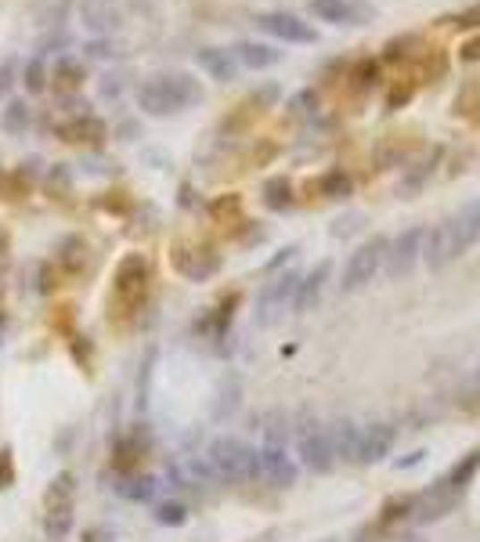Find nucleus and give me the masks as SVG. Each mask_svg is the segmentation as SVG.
<instances>
[{
    "instance_id": "14",
    "label": "nucleus",
    "mask_w": 480,
    "mask_h": 542,
    "mask_svg": "<svg viewBox=\"0 0 480 542\" xmlns=\"http://www.w3.org/2000/svg\"><path fill=\"white\" fill-rule=\"evenodd\" d=\"M80 22L98 37H113L120 30L123 15L116 8V0H80Z\"/></svg>"
},
{
    "instance_id": "19",
    "label": "nucleus",
    "mask_w": 480,
    "mask_h": 542,
    "mask_svg": "<svg viewBox=\"0 0 480 542\" xmlns=\"http://www.w3.org/2000/svg\"><path fill=\"white\" fill-rule=\"evenodd\" d=\"M196 62H199V69H206L214 80H221V83H228V80H235L239 76V58H235V51H224V47H203L199 55H196Z\"/></svg>"
},
{
    "instance_id": "1",
    "label": "nucleus",
    "mask_w": 480,
    "mask_h": 542,
    "mask_svg": "<svg viewBox=\"0 0 480 542\" xmlns=\"http://www.w3.org/2000/svg\"><path fill=\"white\" fill-rule=\"evenodd\" d=\"M196 102H203V87H199V80H191L184 72L152 76L138 87V106L148 116H170V113H181Z\"/></svg>"
},
{
    "instance_id": "4",
    "label": "nucleus",
    "mask_w": 480,
    "mask_h": 542,
    "mask_svg": "<svg viewBox=\"0 0 480 542\" xmlns=\"http://www.w3.org/2000/svg\"><path fill=\"white\" fill-rule=\"evenodd\" d=\"M297 290H300V275H293V271H285V275H278L274 283H267L264 290H260V297H257V326L260 329H271L282 315H285V308H290L293 301H297Z\"/></svg>"
},
{
    "instance_id": "40",
    "label": "nucleus",
    "mask_w": 480,
    "mask_h": 542,
    "mask_svg": "<svg viewBox=\"0 0 480 542\" xmlns=\"http://www.w3.org/2000/svg\"><path fill=\"white\" fill-rule=\"evenodd\" d=\"M361 228V214H347V217H336L333 221V239H347Z\"/></svg>"
},
{
    "instance_id": "51",
    "label": "nucleus",
    "mask_w": 480,
    "mask_h": 542,
    "mask_svg": "<svg viewBox=\"0 0 480 542\" xmlns=\"http://www.w3.org/2000/svg\"><path fill=\"white\" fill-rule=\"evenodd\" d=\"M83 542H109V535L102 528H90V531H83Z\"/></svg>"
},
{
    "instance_id": "50",
    "label": "nucleus",
    "mask_w": 480,
    "mask_h": 542,
    "mask_svg": "<svg viewBox=\"0 0 480 542\" xmlns=\"http://www.w3.org/2000/svg\"><path fill=\"white\" fill-rule=\"evenodd\" d=\"M354 542H379V528H372V524H368V528H361Z\"/></svg>"
},
{
    "instance_id": "28",
    "label": "nucleus",
    "mask_w": 480,
    "mask_h": 542,
    "mask_svg": "<svg viewBox=\"0 0 480 542\" xmlns=\"http://www.w3.org/2000/svg\"><path fill=\"white\" fill-rule=\"evenodd\" d=\"M80 83H83V65H80V62H72V58L55 62V87H62V90H76Z\"/></svg>"
},
{
    "instance_id": "23",
    "label": "nucleus",
    "mask_w": 480,
    "mask_h": 542,
    "mask_svg": "<svg viewBox=\"0 0 480 542\" xmlns=\"http://www.w3.org/2000/svg\"><path fill=\"white\" fill-rule=\"evenodd\" d=\"M455 228H459L462 246L469 250V246L480 239V203H466V207L455 214Z\"/></svg>"
},
{
    "instance_id": "21",
    "label": "nucleus",
    "mask_w": 480,
    "mask_h": 542,
    "mask_svg": "<svg viewBox=\"0 0 480 542\" xmlns=\"http://www.w3.org/2000/svg\"><path fill=\"white\" fill-rule=\"evenodd\" d=\"M239 405H242V384H239V377L221 380V387H217V402H214V419H217V423H224L228 416H235V412H239Z\"/></svg>"
},
{
    "instance_id": "8",
    "label": "nucleus",
    "mask_w": 480,
    "mask_h": 542,
    "mask_svg": "<svg viewBox=\"0 0 480 542\" xmlns=\"http://www.w3.org/2000/svg\"><path fill=\"white\" fill-rule=\"evenodd\" d=\"M459 499H462V492L444 478V481H434L419 499H416V506H412V521L416 524H434V521H441V517H448L455 506H459Z\"/></svg>"
},
{
    "instance_id": "45",
    "label": "nucleus",
    "mask_w": 480,
    "mask_h": 542,
    "mask_svg": "<svg viewBox=\"0 0 480 542\" xmlns=\"http://www.w3.org/2000/svg\"><path fill=\"white\" fill-rule=\"evenodd\" d=\"M224 214H239V196H228V199L214 203V217H224Z\"/></svg>"
},
{
    "instance_id": "6",
    "label": "nucleus",
    "mask_w": 480,
    "mask_h": 542,
    "mask_svg": "<svg viewBox=\"0 0 480 542\" xmlns=\"http://www.w3.org/2000/svg\"><path fill=\"white\" fill-rule=\"evenodd\" d=\"M462 253H466V246H462V239H459L455 217H448V221L426 228V239H423V264H426L430 271L448 267V264L459 260Z\"/></svg>"
},
{
    "instance_id": "27",
    "label": "nucleus",
    "mask_w": 480,
    "mask_h": 542,
    "mask_svg": "<svg viewBox=\"0 0 480 542\" xmlns=\"http://www.w3.org/2000/svg\"><path fill=\"white\" fill-rule=\"evenodd\" d=\"M285 437H290V416H285L282 409L267 412V416H264V441L282 448V445H285Z\"/></svg>"
},
{
    "instance_id": "29",
    "label": "nucleus",
    "mask_w": 480,
    "mask_h": 542,
    "mask_svg": "<svg viewBox=\"0 0 480 542\" xmlns=\"http://www.w3.org/2000/svg\"><path fill=\"white\" fill-rule=\"evenodd\" d=\"M72 528V506H51L47 510V521H44V531L51 538H65Z\"/></svg>"
},
{
    "instance_id": "54",
    "label": "nucleus",
    "mask_w": 480,
    "mask_h": 542,
    "mask_svg": "<svg viewBox=\"0 0 480 542\" xmlns=\"http://www.w3.org/2000/svg\"><path fill=\"white\" fill-rule=\"evenodd\" d=\"M473 384H476V387H480V366H476V369H473Z\"/></svg>"
},
{
    "instance_id": "30",
    "label": "nucleus",
    "mask_w": 480,
    "mask_h": 542,
    "mask_svg": "<svg viewBox=\"0 0 480 542\" xmlns=\"http://www.w3.org/2000/svg\"><path fill=\"white\" fill-rule=\"evenodd\" d=\"M22 83H26L29 95H40V90L47 87V69H44V58H40V55H33V58L22 65Z\"/></svg>"
},
{
    "instance_id": "41",
    "label": "nucleus",
    "mask_w": 480,
    "mask_h": 542,
    "mask_svg": "<svg viewBox=\"0 0 480 542\" xmlns=\"http://www.w3.org/2000/svg\"><path fill=\"white\" fill-rule=\"evenodd\" d=\"M15 485V463H12V452L0 448V492Z\"/></svg>"
},
{
    "instance_id": "7",
    "label": "nucleus",
    "mask_w": 480,
    "mask_h": 542,
    "mask_svg": "<svg viewBox=\"0 0 480 542\" xmlns=\"http://www.w3.org/2000/svg\"><path fill=\"white\" fill-rule=\"evenodd\" d=\"M297 456L307 470L315 474H325L336 467V456H333V441H329V427L322 423H304L300 434H297Z\"/></svg>"
},
{
    "instance_id": "20",
    "label": "nucleus",
    "mask_w": 480,
    "mask_h": 542,
    "mask_svg": "<svg viewBox=\"0 0 480 542\" xmlns=\"http://www.w3.org/2000/svg\"><path fill=\"white\" fill-rule=\"evenodd\" d=\"M235 58H239V65H246V69H271V65L282 58V51H274L271 44H253V40H246V44L235 47Z\"/></svg>"
},
{
    "instance_id": "49",
    "label": "nucleus",
    "mask_w": 480,
    "mask_h": 542,
    "mask_svg": "<svg viewBox=\"0 0 480 542\" xmlns=\"http://www.w3.org/2000/svg\"><path fill=\"white\" fill-rule=\"evenodd\" d=\"M423 456H426V452H412V456H408V460H398L394 467H398V470H408V467H416V463H423Z\"/></svg>"
},
{
    "instance_id": "5",
    "label": "nucleus",
    "mask_w": 480,
    "mask_h": 542,
    "mask_svg": "<svg viewBox=\"0 0 480 542\" xmlns=\"http://www.w3.org/2000/svg\"><path fill=\"white\" fill-rule=\"evenodd\" d=\"M145 290H148V264L141 253H127L116 267V279H113V297L120 308H138L145 301Z\"/></svg>"
},
{
    "instance_id": "2",
    "label": "nucleus",
    "mask_w": 480,
    "mask_h": 542,
    "mask_svg": "<svg viewBox=\"0 0 480 542\" xmlns=\"http://www.w3.org/2000/svg\"><path fill=\"white\" fill-rule=\"evenodd\" d=\"M206 463L214 470V478L239 485V481H257L260 478V456L257 448L242 445L239 437H214L206 448Z\"/></svg>"
},
{
    "instance_id": "32",
    "label": "nucleus",
    "mask_w": 480,
    "mask_h": 542,
    "mask_svg": "<svg viewBox=\"0 0 480 542\" xmlns=\"http://www.w3.org/2000/svg\"><path fill=\"white\" fill-rule=\"evenodd\" d=\"M47 192L51 196H69V189H72V174H69V166L65 163H55L51 170H47Z\"/></svg>"
},
{
    "instance_id": "3",
    "label": "nucleus",
    "mask_w": 480,
    "mask_h": 542,
    "mask_svg": "<svg viewBox=\"0 0 480 542\" xmlns=\"http://www.w3.org/2000/svg\"><path fill=\"white\" fill-rule=\"evenodd\" d=\"M387 239L383 235H375V239H368L365 246H358L354 253H350V260H347V267H343V279H340V290L343 293H358V290H365L379 271H383V264H387Z\"/></svg>"
},
{
    "instance_id": "10",
    "label": "nucleus",
    "mask_w": 480,
    "mask_h": 542,
    "mask_svg": "<svg viewBox=\"0 0 480 542\" xmlns=\"http://www.w3.org/2000/svg\"><path fill=\"white\" fill-rule=\"evenodd\" d=\"M423 239H426V228H405L391 246H387V275L391 279H401L408 271L423 260Z\"/></svg>"
},
{
    "instance_id": "25",
    "label": "nucleus",
    "mask_w": 480,
    "mask_h": 542,
    "mask_svg": "<svg viewBox=\"0 0 480 542\" xmlns=\"http://www.w3.org/2000/svg\"><path fill=\"white\" fill-rule=\"evenodd\" d=\"M318 189H322L325 199H347V196L354 192V181H350L343 170H329V174H322Z\"/></svg>"
},
{
    "instance_id": "13",
    "label": "nucleus",
    "mask_w": 480,
    "mask_h": 542,
    "mask_svg": "<svg viewBox=\"0 0 480 542\" xmlns=\"http://www.w3.org/2000/svg\"><path fill=\"white\" fill-rule=\"evenodd\" d=\"M398 441V430L391 423H368L361 430V445H358V463L372 467V463H383L391 456V448Z\"/></svg>"
},
{
    "instance_id": "42",
    "label": "nucleus",
    "mask_w": 480,
    "mask_h": 542,
    "mask_svg": "<svg viewBox=\"0 0 480 542\" xmlns=\"http://www.w3.org/2000/svg\"><path fill=\"white\" fill-rule=\"evenodd\" d=\"M83 55H87V58H116V44L105 40V37H102V40H90V44L83 47Z\"/></svg>"
},
{
    "instance_id": "37",
    "label": "nucleus",
    "mask_w": 480,
    "mask_h": 542,
    "mask_svg": "<svg viewBox=\"0 0 480 542\" xmlns=\"http://www.w3.org/2000/svg\"><path fill=\"white\" fill-rule=\"evenodd\" d=\"M408 47H419V37H398V40H391L387 51H383V58H387V62H405L412 55Z\"/></svg>"
},
{
    "instance_id": "31",
    "label": "nucleus",
    "mask_w": 480,
    "mask_h": 542,
    "mask_svg": "<svg viewBox=\"0 0 480 542\" xmlns=\"http://www.w3.org/2000/svg\"><path fill=\"white\" fill-rule=\"evenodd\" d=\"M476 467H480V452H469V456L462 460V463H455V470L448 474V481L459 488V492H466V485L473 481V474H476Z\"/></svg>"
},
{
    "instance_id": "34",
    "label": "nucleus",
    "mask_w": 480,
    "mask_h": 542,
    "mask_svg": "<svg viewBox=\"0 0 480 542\" xmlns=\"http://www.w3.org/2000/svg\"><path fill=\"white\" fill-rule=\"evenodd\" d=\"M156 521H159V524H170V528H181V524L188 521V510H184V503L170 499V503H159V506H156Z\"/></svg>"
},
{
    "instance_id": "43",
    "label": "nucleus",
    "mask_w": 480,
    "mask_h": 542,
    "mask_svg": "<svg viewBox=\"0 0 480 542\" xmlns=\"http://www.w3.org/2000/svg\"><path fill=\"white\" fill-rule=\"evenodd\" d=\"M451 22H455L459 30H476V26H480V4H473V8H466V12H462V15H455Z\"/></svg>"
},
{
    "instance_id": "16",
    "label": "nucleus",
    "mask_w": 480,
    "mask_h": 542,
    "mask_svg": "<svg viewBox=\"0 0 480 542\" xmlns=\"http://www.w3.org/2000/svg\"><path fill=\"white\" fill-rule=\"evenodd\" d=\"M329 271H333V264L329 260H318L307 275L300 279V290H297V301H293V311L297 315H307L318 301H322V290H325V283H329Z\"/></svg>"
},
{
    "instance_id": "47",
    "label": "nucleus",
    "mask_w": 480,
    "mask_h": 542,
    "mask_svg": "<svg viewBox=\"0 0 480 542\" xmlns=\"http://www.w3.org/2000/svg\"><path fill=\"white\" fill-rule=\"evenodd\" d=\"M120 90H123V76H105L102 95H105V98H120Z\"/></svg>"
},
{
    "instance_id": "18",
    "label": "nucleus",
    "mask_w": 480,
    "mask_h": 542,
    "mask_svg": "<svg viewBox=\"0 0 480 542\" xmlns=\"http://www.w3.org/2000/svg\"><path fill=\"white\" fill-rule=\"evenodd\" d=\"M329 441H333V456L340 463H358V445H361V427L354 419H336L329 423Z\"/></svg>"
},
{
    "instance_id": "53",
    "label": "nucleus",
    "mask_w": 480,
    "mask_h": 542,
    "mask_svg": "<svg viewBox=\"0 0 480 542\" xmlns=\"http://www.w3.org/2000/svg\"><path fill=\"white\" fill-rule=\"evenodd\" d=\"M0 253H8V232L0 228Z\"/></svg>"
},
{
    "instance_id": "55",
    "label": "nucleus",
    "mask_w": 480,
    "mask_h": 542,
    "mask_svg": "<svg viewBox=\"0 0 480 542\" xmlns=\"http://www.w3.org/2000/svg\"><path fill=\"white\" fill-rule=\"evenodd\" d=\"M322 542H343V538H322Z\"/></svg>"
},
{
    "instance_id": "36",
    "label": "nucleus",
    "mask_w": 480,
    "mask_h": 542,
    "mask_svg": "<svg viewBox=\"0 0 480 542\" xmlns=\"http://www.w3.org/2000/svg\"><path fill=\"white\" fill-rule=\"evenodd\" d=\"M315 109H318L315 90H300V95L290 98V116H315Z\"/></svg>"
},
{
    "instance_id": "48",
    "label": "nucleus",
    "mask_w": 480,
    "mask_h": 542,
    "mask_svg": "<svg viewBox=\"0 0 480 542\" xmlns=\"http://www.w3.org/2000/svg\"><path fill=\"white\" fill-rule=\"evenodd\" d=\"M293 257H297V246H285V250H282V253H278V257H274V260H271L267 267H271V271H278V267H282L285 260H293Z\"/></svg>"
},
{
    "instance_id": "33",
    "label": "nucleus",
    "mask_w": 480,
    "mask_h": 542,
    "mask_svg": "<svg viewBox=\"0 0 480 542\" xmlns=\"http://www.w3.org/2000/svg\"><path fill=\"white\" fill-rule=\"evenodd\" d=\"M69 499H72V474H58L47 488V510L51 506H69Z\"/></svg>"
},
{
    "instance_id": "38",
    "label": "nucleus",
    "mask_w": 480,
    "mask_h": 542,
    "mask_svg": "<svg viewBox=\"0 0 480 542\" xmlns=\"http://www.w3.org/2000/svg\"><path fill=\"white\" fill-rule=\"evenodd\" d=\"M83 257H87V246H83L80 239H69V242L62 246V264H65L69 271H80V267H83Z\"/></svg>"
},
{
    "instance_id": "17",
    "label": "nucleus",
    "mask_w": 480,
    "mask_h": 542,
    "mask_svg": "<svg viewBox=\"0 0 480 542\" xmlns=\"http://www.w3.org/2000/svg\"><path fill=\"white\" fill-rule=\"evenodd\" d=\"M105 134H109L105 123L98 116H90V113H83V116H76V120L58 127V138L69 141V145H102Z\"/></svg>"
},
{
    "instance_id": "22",
    "label": "nucleus",
    "mask_w": 480,
    "mask_h": 542,
    "mask_svg": "<svg viewBox=\"0 0 480 542\" xmlns=\"http://www.w3.org/2000/svg\"><path fill=\"white\" fill-rule=\"evenodd\" d=\"M264 207L274 214H285L293 207V181L290 177H271L264 185Z\"/></svg>"
},
{
    "instance_id": "9",
    "label": "nucleus",
    "mask_w": 480,
    "mask_h": 542,
    "mask_svg": "<svg viewBox=\"0 0 480 542\" xmlns=\"http://www.w3.org/2000/svg\"><path fill=\"white\" fill-rule=\"evenodd\" d=\"M173 267L191 283H206L221 271V253L214 246H177L173 250Z\"/></svg>"
},
{
    "instance_id": "26",
    "label": "nucleus",
    "mask_w": 480,
    "mask_h": 542,
    "mask_svg": "<svg viewBox=\"0 0 480 542\" xmlns=\"http://www.w3.org/2000/svg\"><path fill=\"white\" fill-rule=\"evenodd\" d=\"M29 123H33L29 106H26V102H8V109H4V131H8L12 138H22V134L29 131Z\"/></svg>"
},
{
    "instance_id": "39",
    "label": "nucleus",
    "mask_w": 480,
    "mask_h": 542,
    "mask_svg": "<svg viewBox=\"0 0 480 542\" xmlns=\"http://www.w3.org/2000/svg\"><path fill=\"white\" fill-rule=\"evenodd\" d=\"M15 72H19V58H4L0 62V98L15 87Z\"/></svg>"
},
{
    "instance_id": "35",
    "label": "nucleus",
    "mask_w": 480,
    "mask_h": 542,
    "mask_svg": "<svg viewBox=\"0 0 480 542\" xmlns=\"http://www.w3.org/2000/svg\"><path fill=\"white\" fill-rule=\"evenodd\" d=\"M350 80H354V87H358V90H368V87H375V80H379V65H375L372 58H361V62L354 65Z\"/></svg>"
},
{
    "instance_id": "24",
    "label": "nucleus",
    "mask_w": 480,
    "mask_h": 542,
    "mask_svg": "<svg viewBox=\"0 0 480 542\" xmlns=\"http://www.w3.org/2000/svg\"><path fill=\"white\" fill-rule=\"evenodd\" d=\"M156 492H159V481L152 474H138V478H127L120 485V495L131 503H148V499H156Z\"/></svg>"
},
{
    "instance_id": "12",
    "label": "nucleus",
    "mask_w": 480,
    "mask_h": 542,
    "mask_svg": "<svg viewBox=\"0 0 480 542\" xmlns=\"http://www.w3.org/2000/svg\"><path fill=\"white\" fill-rule=\"evenodd\" d=\"M260 481H267L271 488H293L297 485V463L285 456V448H278V445H264L260 452Z\"/></svg>"
},
{
    "instance_id": "46",
    "label": "nucleus",
    "mask_w": 480,
    "mask_h": 542,
    "mask_svg": "<svg viewBox=\"0 0 480 542\" xmlns=\"http://www.w3.org/2000/svg\"><path fill=\"white\" fill-rule=\"evenodd\" d=\"M408 98H412V87H394L391 98H387V109H398V106H405Z\"/></svg>"
},
{
    "instance_id": "56",
    "label": "nucleus",
    "mask_w": 480,
    "mask_h": 542,
    "mask_svg": "<svg viewBox=\"0 0 480 542\" xmlns=\"http://www.w3.org/2000/svg\"><path fill=\"white\" fill-rule=\"evenodd\" d=\"M0 189H4V174H0Z\"/></svg>"
},
{
    "instance_id": "15",
    "label": "nucleus",
    "mask_w": 480,
    "mask_h": 542,
    "mask_svg": "<svg viewBox=\"0 0 480 542\" xmlns=\"http://www.w3.org/2000/svg\"><path fill=\"white\" fill-rule=\"evenodd\" d=\"M311 12L333 26H365L368 22V8L354 4V0H311Z\"/></svg>"
},
{
    "instance_id": "11",
    "label": "nucleus",
    "mask_w": 480,
    "mask_h": 542,
    "mask_svg": "<svg viewBox=\"0 0 480 542\" xmlns=\"http://www.w3.org/2000/svg\"><path fill=\"white\" fill-rule=\"evenodd\" d=\"M257 26H260L264 33L285 40V44H315V40H318V33H315L304 19H297V15H290V12H264V15H257Z\"/></svg>"
},
{
    "instance_id": "52",
    "label": "nucleus",
    "mask_w": 480,
    "mask_h": 542,
    "mask_svg": "<svg viewBox=\"0 0 480 542\" xmlns=\"http://www.w3.org/2000/svg\"><path fill=\"white\" fill-rule=\"evenodd\" d=\"M462 58H466V62H473V58H480V40H473V44H466V47H462Z\"/></svg>"
},
{
    "instance_id": "44",
    "label": "nucleus",
    "mask_w": 480,
    "mask_h": 542,
    "mask_svg": "<svg viewBox=\"0 0 480 542\" xmlns=\"http://www.w3.org/2000/svg\"><path fill=\"white\" fill-rule=\"evenodd\" d=\"M274 98H278V87H274V83H264L260 90H253V98H249V102H253L257 109H264V106H271Z\"/></svg>"
}]
</instances>
